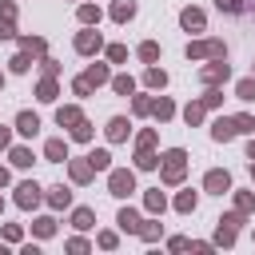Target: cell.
Returning a JSON list of instances; mask_svg holds the SVG:
<instances>
[{
    "label": "cell",
    "instance_id": "obj_1",
    "mask_svg": "<svg viewBox=\"0 0 255 255\" xmlns=\"http://www.w3.org/2000/svg\"><path fill=\"white\" fill-rule=\"evenodd\" d=\"M183 167H187V151L183 147H171L159 155V179L163 183H179L183 179Z\"/></svg>",
    "mask_w": 255,
    "mask_h": 255
},
{
    "label": "cell",
    "instance_id": "obj_2",
    "mask_svg": "<svg viewBox=\"0 0 255 255\" xmlns=\"http://www.w3.org/2000/svg\"><path fill=\"white\" fill-rule=\"evenodd\" d=\"M108 191H112L116 199H128V195L135 191V175H131L128 167H108Z\"/></svg>",
    "mask_w": 255,
    "mask_h": 255
},
{
    "label": "cell",
    "instance_id": "obj_3",
    "mask_svg": "<svg viewBox=\"0 0 255 255\" xmlns=\"http://www.w3.org/2000/svg\"><path fill=\"white\" fill-rule=\"evenodd\" d=\"M227 76H231V68H227V60H223V56H211V64H207V68H199L203 88H219Z\"/></svg>",
    "mask_w": 255,
    "mask_h": 255
},
{
    "label": "cell",
    "instance_id": "obj_4",
    "mask_svg": "<svg viewBox=\"0 0 255 255\" xmlns=\"http://www.w3.org/2000/svg\"><path fill=\"white\" fill-rule=\"evenodd\" d=\"M243 227V211H227L223 219H219V227H215V243H223V247H231L235 243V231Z\"/></svg>",
    "mask_w": 255,
    "mask_h": 255
},
{
    "label": "cell",
    "instance_id": "obj_5",
    "mask_svg": "<svg viewBox=\"0 0 255 255\" xmlns=\"http://www.w3.org/2000/svg\"><path fill=\"white\" fill-rule=\"evenodd\" d=\"M211 56H227L223 40H195V44H187V60H211Z\"/></svg>",
    "mask_w": 255,
    "mask_h": 255
},
{
    "label": "cell",
    "instance_id": "obj_6",
    "mask_svg": "<svg viewBox=\"0 0 255 255\" xmlns=\"http://www.w3.org/2000/svg\"><path fill=\"white\" fill-rule=\"evenodd\" d=\"M40 199H44V191H40V183H32V179H24V183L16 187V207H24V211H28V207H36Z\"/></svg>",
    "mask_w": 255,
    "mask_h": 255
},
{
    "label": "cell",
    "instance_id": "obj_7",
    "mask_svg": "<svg viewBox=\"0 0 255 255\" xmlns=\"http://www.w3.org/2000/svg\"><path fill=\"white\" fill-rule=\"evenodd\" d=\"M100 48H104V40H100V32L88 24V28L76 36V52H80V56H92V52H100Z\"/></svg>",
    "mask_w": 255,
    "mask_h": 255
},
{
    "label": "cell",
    "instance_id": "obj_8",
    "mask_svg": "<svg viewBox=\"0 0 255 255\" xmlns=\"http://www.w3.org/2000/svg\"><path fill=\"white\" fill-rule=\"evenodd\" d=\"M203 187H207L211 195H223V191H231V175L219 171V167H211V171L203 175Z\"/></svg>",
    "mask_w": 255,
    "mask_h": 255
},
{
    "label": "cell",
    "instance_id": "obj_9",
    "mask_svg": "<svg viewBox=\"0 0 255 255\" xmlns=\"http://www.w3.org/2000/svg\"><path fill=\"white\" fill-rule=\"evenodd\" d=\"M239 131H235V120L231 116H219L215 124H211V139H219V143H227V139H235Z\"/></svg>",
    "mask_w": 255,
    "mask_h": 255
},
{
    "label": "cell",
    "instance_id": "obj_10",
    "mask_svg": "<svg viewBox=\"0 0 255 255\" xmlns=\"http://www.w3.org/2000/svg\"><path fill=\"white\" fill-rule=\"evenodd\" d=\"M179 24H183L187 32H203L207 16H203V8H183V12H179Z\"/></svg>",
    "mask_w": 255,
    "mask_h": 255
},
{
    "label": "cell",
    "instance_id": "obj_11",
    "mask_svg": "<svg viewBox=\"0 0 255 255\" xmlns=\"http://www.w3.org/2000/svg\"><path fill=\"white\" fill-rule=\"evenodd\" d=\"M80 120H84V112H80L76 104H64V108H56V124H60V128H76Z\"/></svg>",
    "mask_w": 255,
    "mask_h": 255
},
{
    "label": "cell",
    "instance_id": "obj_12",
    "mask_svg": "<svg viewBox=\"0 0 255 255\" xmlns=\"http://www.w3.org/2000/svg\"><path fill=\"white\" fill-rule=\"evenodd\" d=\"M16 131H20V135H36V131H40V116H36V112H20V116H16Z\"/></svg>",
    "mask_w": 255,
    "mask_h": 255
},
{
    "label": "cell",
    "instance_id": "obj_13",
    "mask_svg": "<svg viewBox=\"0 0 255 255\" xmlns=\"http://www.w3.org/2000/svg\"><path fill=\"white\" fill-rule=\"evenodd\" d=\"M128 131H131V124H128L124 116H112V120H108V139H112V143L128 139Z\"/></svg>",
    "mask_w": 255,
    "mask_h": 255
},
{
    "label": "cell",
    "instance_id": "obj_14",
    "mask_svg": "<svg viewBox=\"0 0 255 255\" xmlns=\"http://www.w3.org/2000/svg\"><path fill=\"white\" fill-rule=\"evenodd\" d=\"M68 175H72V183H88V179H92V163H88V155H84V159H72V163H68Z\"/></svg>",
    "mask_w": 255,
    "mask_h": 255
},
{
    "label": "cell",
    "instance_id": "obj_15",
    "mask_svg": "<svg viewBox=\"0 0 255 255\" xmlns=\"http://www.w3.org/2000/svg\"><path fill=\"white\" fill-rule=\"evenodd\" d=\"M147 116H155V120L163 124V120H171V116H175V104H171L167 96H159V100H151V112H147Z\"/></svg>",
    "mask_w": 255,
    "mask_h": 255
},
{
    "label": "cell",
    "instance_id": "obj_16",
    "mask_svg": "<svg viewBox=\"0 0 255 255\" xmlns=\"http://www.w3.org/2000/svg\"><path fill=\"white\" fill-rule=\"evenodd\" d=\"M44 159L64 163V159H68V143H64V139H48V143H44Z\"/></svg>",
    "mask_w": 255,
    "mask_h": 255
},
{
    "label": "cell",
    "instance_id": "obj_17",
    "mask_svg": "<svg viewBox=\"0 0 255 255\" xmlns=\"http://www.w3.org/2000/svg\"><path fill=\"white\" fill-rule=\"evenodd\" d=\"M135 16V0H116L112 4V20L116 24H124V20H131Z\"/></svg>",
    "mask_w": 255,
    "mask_h": 255
},
{
    "label": "cell",
    "instance_id": "obj_18",
    "mask_svg": "<svg viewBox=\"0 0 255 255\" xmlns=\"http://www.w3.org/2000/svg\"><path fill=\"white\" fill-rule=\"evenodd\" d=\"M84 80H88L92 88H100V84H108V80H112V72H108V64H92V68L84 72Z\"/></svg>",
    "mask_w": 255,
    "mask_h": 255
},
{
    "label": "cell",
    "instance_id": "obj_19",
    "mask_svg": "<svg viewBox=\"0 0 255 255\" xmlns=\"http://www.w3.org/2000/svg\"><path fill=\"white\" fill-rule=\"evenodd\" d=\"M36 96H40L44 104H52V100L60 96V88H56V76H44V80L36 84Z\"/></svg>",
    "mask_w": 255,
    "mask_h": 255
},
{
    "label": "cell",
    "instance_id": "obj_20",
    "mask_svg": "<svg viewBox=\"0 0 255 255\" xmlns=\"http://www.w3.org/2000/svg\"><path fill=\"white\" fill-rule=\"evenodd\" d=\"M143 203H147V211H151V215H159V211H163V207H167V195H163V191H159V187H151V191H147V195H143Z\"/></svg>",
    "mask_w": 255,
    "mask_h": 255
},
{
    "label": "cell",
    "instance_id": "obj_21",
    "mask_svg": "<svg viewBox=\"0 0 255 255\" xmlns=\"http://www.w3.org/2000/svg\"><path fill=\"white\" fill-rule=\"evenodd\" d=\"M72 223H76L80 231H88V227H96V211H92V207H76V211H72Z\"/></svg>",
    "mask_w": 255,
    "mask_h": 255
},
{
    "label": "cell",
    "instance_id": "obj_22",
    "mask_svg": "<svg viewBox=\"0 0 255 255\" xmlns=\"http://www.w3.org/2000/svg\"><path fill=\"white\" fill-rule=\"evenodd\" d=\"M116 223H120V231H139V223H143V219H139V211H131V207H124Z\"/></svg>",
    "mask_w": 255,
    "mask_h": 255
},
{
    "label": "cell",
    "instance_id": "obj_23",
    "mask_svg": "<svg viewBox=\"0 0 255 255\" xmlns=\"http://www.w3.org/2000/svg\"><path fill=\"white\" fill-rule=\"evenodd\" d=\"M20 48L32 52V56H44V52H48V44H44L40 36H20Z\"/></svg>",
    "mask_w": 255,
    "mask_h": 255
},
{
    "label": "cell",
    "instance_id": "obj_24",
    "mask_svg": "<svg viewBox=\"0 0 255 255\" xmlns=\"http://www.w3.org/2000/svg\"><path fill=\"white\" fill-rule=\"evenodd\" d=\"M143 84H147V88H163V84H167V72H163V68H155V64H151V68H147V72H143Z\"/></svg>",
    "mask_w": 255,
    "mask_h": 255
},
{
    "label": "cell",
    "instance_id": "obj_25",
    "mask_svg": "<svg viewBox=\"0 0 255 255\" xmlns=\"http://www.w3.org/2000/svg\"><path fill=\"white\" fill-rule=\"evenodd\" d=\"M88 163H92V171H108V167H112V155H108L104 147H96V151L88 155Z\"/></svg>",
    "mask_w": 255,
    "mask_h": 255
},
{
    "label": "cell",
    "instance_id": "obj_26",
    "mask_svg": "<svg viewBox=\"0 0 255 255\" xmlns=\"http://www.w3.org/2000/svg\"><path fill=\"white\" fill-rule=\"evenodd\" d=\"M48 203H52V207H68V203H72V191H68L64 183L52 187V191H48Z\"/></svg>",
    "mask_w": 255,
    "mask_h": 255
},
{
    "label": "cell",
    "instance_id": "obj_27",
    "mask_svg": "<svg viewBox=\"0 0 255 255\" xmlns=\"http://www.w3.org/2000/svg\"><path fill=\"white\" fill-rule=\"evenodd\" d=\"M195 203H199V195H195V191H179V195H175V211H183V215H187V211H195Z\"/></svg>",
    "mask_w": 255,
    "mask_h": 255
},
{
    "label": "cell",
    "instance_id": "obj_28",
    "mask_svg": "<svg viewBox=\"0 0 255 255\" xmlns=\"http://www.w3.org/2000/svg\"><path fill=\"white\" fill-rule=\"evenodd\" d=\"M203 112H207V108H203V100H191V104L183 108V120H187V124H199V120H203Z\"/></svg>",
    "mask_w": 255,
    "mask_h": 255
},
{
    "label": "cell",
    "instance_id": "obj_29",
    "mask_svg": "<svg viewBox=\"0 0 255 255\" xmlns=\"http://www.w3.org/2000/svg\"><path fill=\"white\" fill-rule=\"evenodd\" d=\"M235 211L251 215V211H255V195H251V191H235Z\"/></svg>",
    "mask_w": 255,
    "mask_h": 255
},
{
    "label": "cell",
    "instance_id": "obj_30",
    "mask_svg": "<svg viewBox=\"0 0 255 255\" xmlns=\"http://www.w3.org/2000/svg\"><path fill=\"white\" fill-rule=\"evenodd\" d=\"M32 231H36V235H40V239H48V235H52V231H56V219H52V215H40V219H36V223H32Z\"/></svg>",
    "mask_w": 255,
    "mask_h": 255
},
{
    "label": "cell",
    "instance_id": "obj_31",
    "mask_svg": "<svg viewBox=\"0 0 255 255\" xmlns=\"http://www.w3.org/2000/svg\"><path fill=\"white\" fill-rule=\"evenodd\" d=\"M76 16H80V24H100V8L96 4H80Z\"/></svg>",
    "mask_w": 255,
    "mask_h": 255
},
{
    "label": "cell",
    "instance_id": "obj_32",
    "mask_svg": "<svg viewBox=\"0 0 255 255\" xmlns=\"http://www.w3.org/2000/svg\"><path fill=\"white\" fill-rule=\"evenodd\" d=\"M112 88H116L120 96H131V92H135V80H131V76H112Z\"/></svg>",
    "mask_w": 255,
    "mask_h": 255
},
{
    "label": "cell",
    "instance_id": "obj_33",
    "mask_svg": "<svg viewBox=\"0 0 255 255\" xmlns=\"http://www.w3.org/2000/svg\"><path fill=\"white\" fill-rule=\"evenodd\" d=\"M135 167H139V171H151V167H159V155H151V151H135Z\"/></svg>",
    "mask_w": 255,
    "mask_h": 255
},
{
    "label": "cell",
    "instance_id": "obj_34",
    "mask_svg": "<svg viewBox=\"0 0 255 255\" xmlns=\"http://www.w3.org/2000/svg\"><path fill=\"white\" fill-rule=\"evenodd\" d=\"M135 235H139V239H147V243H155V239L163 235V227H159V223H139V231H135Z\"/></svg>",
    "mask_w": 255,
    "mask_h": 255
},
{
    "label": "cell",
    "instance_id": "obj_35",
    "mask_svg": "<svg viewBox=\"0 0 255 255\" xmlns=\"http://www.w3.org/2000/svg\"><path fill=\"white\" fill-rule=\"evenodd\" d=\"M235 96H239V100H255V76L239 80V84H235Z\"/></svg>",
    "mask_w": 255,
    "mask_h": 255
},
{
    "label": "cell",
    "instance_id": "obj_36",
    "mask_svg": "<svg viewBox=\"0 0 255 255\" xmlns=\"http://www.w3.org/2000/svg\"><path fill=\"white\" fill-rule=\"evenodd\" d=\"M139 60H147V64L159 60V44H155V40H143V44H139Z\"/></svg>",
    "mask_w": 255,
    "mask_h": 255
},
{
    "label": "cell",
    "instance_id": "obj_37",
    "mask_svg": "<svg viewBox=\"0 0 255 255\" xmlns=\"http://www.w3.org/2000/svg\"><path fill=\"white\" fill-rule=\"evenodd\" d=\"M8 68H12V72H28V68H32V52H20V56H12V60H8Z\"/></svg>",
    "mask_w": 255,
    "mask_h": 255
},
{
    "label": "cell",
    "instance_id": "obj_38",
    "mask_svg": "<svg viewBox=\"0 0 255 255\" xmlns=\"http://www.w3.org/2000/svg\"><path fill=\"white\" fill-rule=\"evenodd\" d=\"M72 139H76V143H88V139H92V124H88V120H80V124L72 128Z\"/></svg>",
    "mask_w": 255,
    "mask_h": 255
},
{
    "label": "cell",
    "instance_id": "obj_39",
    "mask_svg": "<svg viewBox=\"0 0 255 255\" xmlns=\"http://www.w3.org/2000/svg\"><path fill=\"white\" fill-rule=\"evenodd\" d=\"M12 163L16 167H32V151L28 147H12Z\"/></svg>",
    "mask_w": 255,
    "mask_h": 255
},
{
    "label": "cell",
    "instance_id": "obj_40",
    "mask_svg": "<svg viewBox=\"0 0 255 255\" xmlns=\"http://www.w3.org/2000/svg\"><path fill=\"white\" fill-rule=\"evenodd\" d=\"M135 147H139V151H151V147H155V131H151V128H147V131H139Z\"/></svg>",
    "mask_w": 255,
    "mask_h": 255
},
{
    "label": "cell",
    "instance_id": "obj_41",
    "mask_svg": "<svg viewBox=\"0 0 255 255\" xmlns=\"http://www.w3.org/2000/svg\"><path fill=\"white\" fill-rule=\"evenodd\" d=\"M223 104V92L219 88H207V96H203V108H219Z\"/></svg>",
    "mask_w": 255,
    "mask_h": 255
},
{
    "label": "cell",
    "instance_id": "obj_42",
    "mask_svg": "<svg viewBox=\"0 0 255 255\" xmlns=\"http://www.w3.org/2000/svg\"><path fill=\"white\" fill-rule=\"evenodd\" d=\"M131 112H135V116H147V112H151V100H147V96H135V100H131Z\"/></svg>",
    "mask_w": 255,
    "mask_h": 255
},
{
    "label": "cell",
    "instance_id": "obj_43",
    "mask_svg": "<svg viewBox=\"0 0 255 255\" xmlns=\"http://www.w3.org/2000/svg\"><path fill=\"white\" fill-rule=\"evenodd\" d=\"M108 60H112V64L128 60V48H124V44H112V48H108Z\"/></svg>",
    "mask_w": 255,
    "mask_h": 255
},
{
    "label": "cell",
    "instance_id": "obj_44",
    "mask_svg": "<svg viewBox=\"0 0 255 255\" xmlns=\"http://www.w3.org/2000/svg\"><path fill=\"white\" fill-rule=\"evenodd\" d=\"M235 120V131H255V120L251 116H231Z\"/></svg>",
    "mask_w": 255,
    "mask_h": 255
},
{
    "label": "cell",
    "instance_id": "obj_45",
    "mask_svg": "<svg viewBox=\"0 0 255 255\" xmlns=\"http://www.w3.org/2000/svg\"><path fill=\"white\" fill-rule=\"evenodd\" d=\"M72 92H76V96H92V84L80 76V80H72Z\"/></svg>",
    "mask_w": 255,
    "mask_h": 255
},
{
    "label": "cell",
    "instance_id": "obj_46",
    "mask_svg": "<svg viewBox=\"0 0 255 255\" xmlns=\"http://www.w3.org/2000/svg\"><path fill=\"white\" fill-rule=\"evenodd\" d=\"M0 40H16V28H12V20H4V16H0Z\"/></svg>",
    "mask_w": 255,
    "mask_h": 255
},
{
    "label": "cell",
    "instance_id": "obj_47",
    "mask_svg": "<svg viewBox=\"0 0 255 255\" xmlns=\"http://www.w3.org/2000/svg\"><path fill=\"white\" fill-rule=\"evenodd\" d=\"M40 64H44V76H60V64H56V60H48V56H44Z\"/></svg>",
    "mask_w": 255,
    "mask_h": 255
},
{
    "label": "cell",
    "instance_id": "obj_48",
    "mask_svg": "<svg viewBox=\"0 0 255 255\" xmlns=\"http://www.w3.org/2000/svg\"><path fill=\"white\" fill-rule=\"evenodd\" d=\"M4 239L16 243V239H20V227H16V223H4Z\"/></svg>",
    "mask_w": 255,
    "mask_h": 255
},
{
    "label": "cell",
    "instance_id": "obj_49",
    "mask_svg": "<svg viewBox=\"0 0 255 255\" xmlns=\"http://www.w3.org/2000/svg\"><path fill=\"white\" fill-rule=\"evenodd\" d=\"M0 16H4V20H16V4L4 0V4H0Z\"/></svg>",
    "mask_w": 255,
    "mask_h": 255
},
{
    "label": "cell",
    "instance_id": "obj_50",
    "mask_svg": "<svg viewBox=\"0 0 255 255\" xmlns=\"http://www.w3.org/2000/svg\"><path fill=\"white\" fill-rule=\"evenodd\" d=\"M100 247H116V231H104L100 235Z\"/></svg>",
    "mask_w": 255,
    "mask_h": 255
},
{
    "label": "cell",
    "instance_id": "obj_51",
    "mask_svg": "<svg viewBox=\"0 0 255 255\" xmlns=\"http://www.w3.org/2000/svg\"><path fill=\"white\" fill-rule=\"evenodd\" d=\"M68 251H76V255H80V251H88V243H84V239H68Z\"/></svg>",
    "mask_w": 255,
    "mask_h": 255
},
{
    "label": "cell",
    "instance_id": "obj_52",
    "mask_svg": "<svg viewBox=\"0 0 255 255\" xmlns=\"http://www.w3.org/2000/svg\"><path fill=\"white\" fill-rule=\"evenodd\" d=\"M219 8L223 12H239V0H219Z\"/></svg>",
    "mask_w": 255,
    "mask_h": 255
},
{
    "label": "cell",
    "instance_id": "obj_53",
    "mask_svg": "<svg viewBox=\"0 0 255 255\" xmlns=\"http://www.w3.org/2000/svg\"><path fill=\"white\" fill-rule=\"evenodd\" d=\"M8 143H12V131H8V128H0V147H8Z\"/></svg>",
    "mask_w": 255,
    "mask_h": 255
},
{
    "label": "cell",
    "instance_id": "obj_54",
    "mask_svg": "<svg viewBox=\"0 0 255 255\" xmlns=\"http://www.w3.org/2000/svg\"><path fill=\"white\" fill-rule=\"evenodd\" d=\"M247 159H255V139H251V143H247Z\"/></svg>",
    "mask_w": 255,
    "mask_h": 255
},
{
    "label": "cell",
    "instance_id": "obj_55",
    "mask_svg": "<svg viewBox=\"0 0 255 255\" xmlns=\"http://www.w3.org/2000/svg\"><path fill=\"white\" fill-rule=\"evenodd\" d=\"M4 183H8V167H0V187H4Z\"/></svg>",
    "mask_w": 255,
    "mask_h": 255
},
{
    "label": "cell",
    "instance_id": "obj_56",
    "mask_svg": "<svg viewBox=\"0 0 255 255\" xmlns=\"http://www.w3.org/2000/svg\"><path fill=\"white\" fill-rule=\"evenodd\" d=\"M251 183H255V163H251Z\"/></svg>",
    "mask_w": 255,
    "mask_h": 255
},
{
    "label": "cell",
    "instance_id": "obj_57",
    "mask_svg": "<svg viewBox=\"0 0 255 255\" xmlns=\"http://www.w3.org/2000/svg\"><path fill=\"white\" fill-rule=\"evenodd\" d=\"M0 88H4V72H0Z\"/></svg>",
    "mask_w": 255,
    "mask_h": 255
},
{
    "label": "cell",
    "instance_id": "obj_58",
    "mask_svg": "<svg viewBox=\"0 0 255 255\" xmlns=\"http://www.w3.org/2000/svg\"><path fill=\"white\" fill-rule=\"evenodd\" d=\"M0 207H4V199H0Z\"/></svg>",
    "mask_w": 255,
    "mask_h": 255
}]
</instances>
